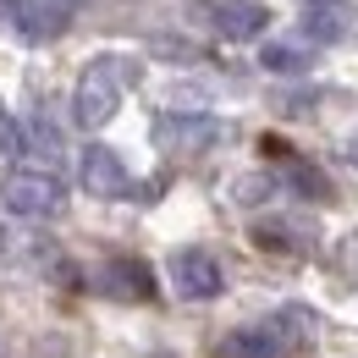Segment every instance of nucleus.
Segmentation results:
<instances>
[{"label": "nucleus", "instance_id": "1a4fd4ad", "mask_svg": "<svg viewBox=\"0 0 358 358\" xmlns=\"http://www.w3.org/2000/svg\"><path fill=\"white\" fill-rule=\"evenodd\" d=\"M99 292L105 298H127V303H143V298H155V275L143 259H110V265H99Z\"/></svg>", "mask_w": 358, "mask_h": 358}, {"label": "nucleus", "instance_id": "39448f33", "mask_svg": "<svg viewBox=\"0 0 358 358\" xmlns=\"http://www.w3.org/2000/svg\"><path fill=\"white\" fill-rule=\"evenodd\" d=\"M215 138H221V122L204 116V110H166V116H155V143L166 155H204Z\"/></svg>", "mask_w": 358, "mask_h": 358}, {"label": "nucleus", "instance_id": "4468645a", "mask_svg": "<svg viewBox=\"0 0 358 358\" xmlns=\"http://www.w3.org/2000/svg\"><path fill=\"white\" fill-rule=\"evenodd\" d=\"M28 143H34L39 155H61V133H55L50 122H34V127H28Z\"/></svg>", "mask_w": 358, "mask_h": 358}, {"label": "nucleus", "instance_id": "2eb2a0df", "mask_svg": "<svg viewBox=\"0 0 358 358\" xmlns=\"http://www.w3.org/2000/svg\"><path fill=\"white\" fill-rule=\"evenodd\" d=\"M265 187H270V177H243V182H237V193H231V199H237V204L248 210V204H259V199H265Z\"/></svg>", "mask_w": 358, "mask_h": 358}, {"label": "nucleus", "instance_id": "f257e3e1", "mask_svg": "<svg viewBox=\"0 0 358 358\" xmlns=\"http://www.w3.org/2000/svg\"><path fill=\"white\" fill-rule=\"evenodd\" d=\"M138 78H143V61L138 55H94L89 66H83V78H78V89H72V122L78 127H105L116 110H122V99L133 89Z\"/></svg>", "mask_w": 358, "mask_h": 358}, {"label": "nucleus", "instance_id": "20e7f679", "mask_svg": "<svg viewBox=\"0 0 358 358\" xmlns=\"http://www.w3.org/2000/svg\"><path fill=\"white\" fill-rule=\"evenodd\" d=\"M193 11L221 39H259L270 28V6H259V0H199Z\"/></svg>", "mask_w": 358, "mask_h": 358}, {"label": "nucleus", "instance_id": "9d476101", "mask_svg": "<svg viewBox=\"0 0 358 358\" xmlns=\"http://www.w3.org/2000/svg\"><path fill=\"white\" fill-rule=\"evenodd\" d=\"M358 22V11L348 6V0H314L309 11H303V39H314V45H336V39H348Z\"/></svg>", "mask_w": 358, "mask_h": 358}, {"label": "nucleus", "instance_id": "6e6552de", "mask_svg": "<svg viewBox=\"0 0 358 358\" xmlns=\"http://www.w3.org/2000/svg\"><path fill=\"white\" fill-rule=\"evenodd\" d=\"M287 309L275 314L270 325H243V331H231V336H221V348H215V358H287Z\"/></svg>", "mask_w": 358, "mask_h": 358}, {"label": "nucleus", "instance_id": "f03ea898", "mask_svg": "<svg viewBox=\"0 0 358 358\" xmlns=\"http://www.w3.org/2000/svg\"><path fill=\"white\" fill-rule=\"evenodd\" d=\"M0 204H6L11 215H22V221H50V215H61L66 187H61L55 171L17 166V171H6V182H0Z\"/></svg>", "mask_w": 358, "mask_h": 358}, {"label": "nucleus", "instance_id": "f3484780", "mask_svg": "<svg viewBox=\"0 0 358 358\" xmlns=\"http://www.w3.org/2000/svg\"><path fill=\"white\" fill-rule=\"evenodd\" d=\"M348 149H353V160H358V133H353V143H348Z\"/></svg>", "mask_w": 358, "mask_h": 358}, {"label": "nucleus", "instance_id": "ddd939ff", "mask_svg": "<svg viewBox=\"0 0 358 358\" xmlns=\"http://www.w3.org/2000/svg\"><path fill=\"white\" fill-rule=\"evenodd\" d=\"M265 72H275V78H303L314 61H309V50L303 45H265Z\"/></svg>", "mask_w": 358, "mask_h": 358}, {"label": "nucleus", "instance_id": "7ed1b4c3", "mask_svg": "<svg viewBox=\"0 0 358 358\" xmlns=\"http://www.w3.org/2000/svg\"><path fill=\"white\" fill-rule=\"evenodd\" d=\"M166 270H171L177 298H187V303H210V298L226 292V270L210 248H177V254L166 259Z\"/></svg>", "mask_w": 358, "mask_h": 358}, {"label": "nucleus", "instance_id": "dca6fc26", "mask_svg": "<svg viewBox=\"0 0 358 358\" xmlns=\"http://www.w3.org/2000/svg\"><path fill=\"white\" fill-rule=\"evenodd\" d=\"M17 149H22V133H17V122L0 110V160H6V155H17Z\"/></svg>", "mask_w": 358, "mask_h": 358}, {"label": "nucleus", "instance_id": "423d86ee", "mask_svg": "<svg viewBox=\"0 0 358 358\" xmlns=\"http://www.w3.org/2000/svg\"><path fill=\"white\" fill-rule=\"evenodd\" d=\"M66 0H0V17H6V28L17 34V39H28V45H45L55 39L61 28H66Z\"/></svg>", "mask_w": 358, "mask_h": 358}, {"label": "nucleus", "instance_id": "0eeeda50", "mask_svg": "<svg viewBox=\"0 0 358 358\" xmlns=\"http://www.w3.org/2000/svg\"><path fill=\"white\" fill-rule=\"evenodd\" d=\"M78 177H83V187H89L94 199H133V171H127V160H122L116 149H105V143H89V149H83Z\"/></svg>", "mask_w": 358, "mask_h": 358}, {"label": "nucleus", "instance_id": "9b49d317", "mask_svg": "<svg viewBox=\"0 0 358 358\" xmlns=\"http://www.w3.org/2000/svg\"><path fill=\"white\" fill-rule=\"evenodd\" d=\"M281 182H287L292 193H303V199H314V204H325V199H331V177H325L320 166H309L303 155H292V160H281Z\"/></svg>", "mask_w": 358, "mask_h": 358}, {"label": "nucleus", "instance_id": "f8f14e48", "mask_svg": "<svg viewBox=\"0 0 358 358\" xmlns=\"http://www.w3.org/2000/svg\"><path fill=\"white\" fill-rule=\"evenodd\" d=\"M254 237L265 243V248H275V254H303L309 248V226H281V221H259L254 226Z\"/></svg>", "mask_w": 358, "mask_h": 358}, {"label": "nucleus", "instance_id": "a211bd4d", "mask_svg": "<svg viewBox=\"0 0 358 358\" xmlns=\"http://www.w3.org/2000/svg\"><path fill=\"white\" fill-rule=\"evenodd\" d=\"M0 254H6V237H0Z\"/></svg>", "mask_w": 358, "mask_h": 358}]
</instances>
